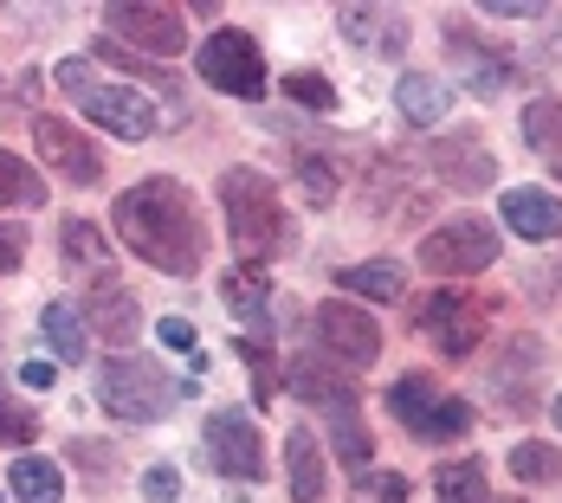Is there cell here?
Here are the masks:
<instances>
[{"label":"cell","instance_id":"obj_18","mask_svg":"<svg viewBox=\"0 0 562 503\" xmlns=\"http://www.w3.org/2000/svg\"><path fill=\"white\" fill-rule=\"evenodd\" d=\"M58 252H65V265L71 272H85V278L98 284V278H111V239L98 232L91 220H58Z\"/></svg>","mask_w":562,"mask_h":503},{"label":"cell","instance_id":"obj_37","mask_svg":"<svg viewBox=\"0 0 562 503\" xmlns=\"http://www.w3.org/2000/svg\"><path fill=\"white\" fill-rule=\"evenodd\" d=\"M156 342L175 348V355H194V323H188V317H162V323H156Z\"/></svg>","mask_w":562,"mask_h":503},{"label":"cell","instance_id":"obj_26","mask_svg":"<svg viewBox=\"0 0 562 503\" xmlns=\"http://www.w3.org/2000/svg\"><path fill=\"white\" fill-rule=\"evenodd\" d=\"M0 207H26V214L46 207V181L20 162L13 149H0Z\"/></svg>","mask_w":562,"mask_h":503},{"label":"cell","instance_id":"obj_34","mask_svg":"<svg viewBox=\"0 0 562 503\" xmlns=\"http://www.w3.org/2000/svg\"><path fill=\"white\" fill-rule=\"evenodd\" d=\"M356 503H407V478H394V471H375L369 484H356Z\"/></svg>","mask_w":562,"mask_h":503},{"label":"cell","instance_id":"obj_9","mask_svg":"<svg viewBox=\"0 0 562 503\" xmlns=\"http://www.w3.org/2000/svg\"><path fill=\"white\" fill-rule=\"evenodd\" d=\"M311 330H317V355H324V362H342V368H369V362L382 355V323H375L362 304H349V297H330V304H317Z\"/></svg>","mask_w":562,"mask_h":503},{"label":"cell","instance_id":"obj_39","mask_svg":"<svg viewBox=\"0 0 562 503\" xmlns=\"http://www.w3.org/2000/svg\"><path fill=\"white\" fill-rule=\"evenodd\" d=\"M98 53L111 58V65H130V71H149V65H136V58H123V53H116V46H98ZM156 84H162V91H169L175 116H188V104H181V91H175V78H156Z\"/></svg>","mask_w":562,"mask_h":503},{"label":"cell","instance_id":"obj_11","mask_svg":"<svg viewBox=\"0 0 562 503\" xmlns=\"http://www.w3.org/2000/svg\"><path fill=\"white\" fill-rule=\"evenodd\" d=\"M33 142H40V156H46V168L58 181H71V187H98L104 181V149L85 129H71L65 116H33Z\"/></svg>","mask_w":562,"mask_h":503},{"label":"cell","instance_id":"obj_10","mask_svg":"<svg viewBox=\"0 0 562 503\" xmlns=\"http://www.w3.org/2000/svg\"><path fill=\"white\" fill-rule=\"evenodd\" d=\"M414 323L440 342V355L465 362V355L485 342V304H479L472 290H434V297L414 304Z\"/></svg>","mask_w":562,"mask_h":503},{"label":"cell","instance_id":"obj_20","mask_svg":"<svg viewBox=\"0 0 562 503\" xmlns=\"http://www.w3.org/2000/svg\"><path fill=\"white\" fill-rule=\"evenodd\" d=\"M394 111L407 116V123H440V116L452 111V84H440V78H427V71H407L401 84H394Z\"/></svg>","mask_w":562,"mask_h":503},{"label":"cell","instance_id":"obj_12","mask_svg":"<svg viewBox=\"0 0 562 503\" xmlns=\"http://www.w3.org/2000/svg\"><path fill=\"white\" fill-rule=\"evenodd\" d=\"M104 26H111L116 39L143 46L149 58H175L181 46H188V26H181L175 7H136V0H116V7H104Z\"/></svg>","mask_w":562,"mask_h":503},{"label":"cell","instance_id":"obj_4","mask_svg":"<svg viewBox=\"0 0 562 503\" xmlns=\"http://www.w3.org/2000/svg\"><path fill=\"white\" fill-rule=\"evenodd\" d=\"M53 84L85 116H91V123H104V129H111V136H123V142H149V136L162 129V111H156L149 98H136L130 84L104 78L91 58H58V65H53Z\"/></svg>","mask_w":562,"mask_h":503},{"label":"cell","instance_id":"obj_32","mask_svg":"<svg viewBox=\"0 0 562 503\" xmlns=\"http://www.w3.org/2000/svg\"><path fill=\"white\" fill-rule=\"evenodd\" d=\"M291 168H297L311 207H330V201H337V174H330V162H317V156H291Z\"/></svg>","mask_w":562,"mask_h":503},{"label":"cell","instance_id":"obj_1","mask_svg":"<svg viewBox=\"0 0 562 503\" xmlns=\"http://www.w3.org/2000/svg\"><path fill=\"white\" fill-rule=\"evenodd\" d=\"M111 226L143 265H156V272H169V278H194L201 259H207L201 207H194V194H188L175 174H149V181L123 187Z\"/></svg>","mask_w":562,"mask_h":503},{"label":"cell","instance_id":"obj_15","mask_svg":"<svg viewBox=\"0 0 562 503\" xmlns=\"http://www.w3.org/2000/svg\"><path fill=\"white\" fill-rule=\"evenodd\" d=\"M342 39L356 53H382V58H401L407 53V33H401V13L394 7H342Z\"/></svg>","mask_w":562,"mask_h":503},{"label":"cell","instance_id":"obj_29","mask_svg":"<svg viewBox=\"0 0 562 503\" xmlns=\"http://www.w3.org/2000/svg\"><path fill=\"white\" fill-rule=\"evenodd\" d=\"M434 484H440V503H485V465H479V458H465V465H440Z\"/></svg>","mask_w":562,"mask_h":503},{"label":"cell","instance_id":"obj_25","mask_svg":"<svg viewBox=\"0 0 562 503\" xmlns=\"http://www.w3.org/2000/svg\"><path fill=\"white\" fill-rule=\"evenodd\" d=\"M337 290H356V297H369V304H394V297L407 290V278H401V265H389V259H369V265H342Z\"/></svg>","mask_w":562,"mask_h":503},{"label":"cell","instance_id":"obj_19","mask_svg":"<svg viewBox=\"0 0 562 503\" xmlns=\"http://www.w3.org/2000/svg\"><path fill=\"white\" fill-rule=\"evenodd\" d=\"M91 323L104 330V342H136V330H143V317H136V297L123 290L116 278H98L91 284Z\"/></svg>","mask_w":562,"mask_h":503},{"label":"cell","instance_id":"obj_28","mask_svg":"<svg viewBox=\"0 0 562 503\" xmlns=\"http://www.w3.org/2000/svg\"><path fill=\"white\" fill-rule=\"evenodd\" d=\"M233 348H239V362H246V375H252V400L266 407V400L279 393V362H272V342H266V335H239Z\"/></svg>","mask_w":562,"mask_h":503},{"label":"cell","instance_id":"obj_23","mask_svg":"<svg viewBox=\"0 0 562 503\" xmlns=\"http://www.w3.org/2000/svg\"><path fill=\"white\" fill-rule=\"evenodd\" d=\"M524 142L543 156V168L562 181V98H537L524 104Z\"/></svg>","mask_w":562,"mask_h":503},{"label":"cell","instance_id":"obj_42","mask_svg":"<svg viewBox=\"0 0 562 503\" xmlns=\"http://www.w3.org/2000/svg\"><path fill=\"white\" fill-rule=\"evenodd\" d=\"M0 503H7V498H0Z\"/></svg>","mask_w":562,"mask_h":503},{"label":"cell","instance_id":"obj_22","mask_svg":"<svg viewBox=\"0 0 562 503\" xmlns=\"http://www.w3.org/2000/svg\"><path fill=\"white\" fill-rule=\"evenodd\" d=\"M40 335L53 342V362H58V368H78V362L91 355V335H85V317H78L71 304H46V310H40Z\"/></svg>","mask_w":562,"mask_h":503},{"label":"cell","instance_id":"obj_2","mask_svg":"<svg viewBox=\"0 0 562 503\" xmlns=\"http://www.w3.org/2000/svg\"><path fill=\"white\" fill-rule=\"evenodd\" d=\"M291 393H297L304 407L324 413V426H330V451L356 471V484H362V465L375 458V433H369V420H362V393H356V381L337 375V368L311 348V355L291 362Z\"/></svg>","mask_w":562,"mask_h":503},{"label":"cell","instance_id":"obj_8","mask_svg":"<svg viewBox=\"0 0 562 503\" xmlns=\"http://www.w3.org/2000/svg\"><path fill=\"white\" fill-rule=\"evenodd\" d=\"M194 65H201V84H214L226 98H266V53H259V39L246 26L207 33V46H201Z\"/></svg>","mask_w":562,"mask_h":503},{"label":"cell","instance_id":"obj_5","mask_svg":"<svg viewBox=\"0 0 562 503\" xmlns=\"http://www.w3.org/2000/svg\"><path fill=\"white\" fill-rule=\"evenodd\" d=\"M181 393L188 388H175L149 355H111V362H98V407L116 413V420H130V426L169 420Z\"/></svg>","mask_w":562,"mask_h":503},{"label":"cell","instance_id":"obj_24","mask_svg":"<svg viewBox=\"0 0 562 503\" xmlns=\"http://www.w3.org/2000/svg\"><path fill=\"white\" fill-rule=\"evenodd\" d=\"M7 491H13L20 503H58L65 498V471H58L53 458H13Z\"/></svg>","mask_w":562,"mask_h":503},{"label":"cell","instance_id":"obj_6","mask_svg":"<svg viewBox=\"0 0 562 503\" xmlns=\"http://www.w3.org/2000/svg\"><path fill=\"white\" fill-rule=\"evenodd\" d=\"M492 265H498V226L479 214H459L420 239V272H434V278H472Z\"/></svg>","mask_w":562,"mask_h":503},{"label":"cell","instance_id":"obj_38","mask_svg":"<svg viewBox=\"0 0 562 503\" xmlns=\"http://www.w3.org/2000/svg\"><path fill=\"white\" fill-rule=\"evenodd\" d=\"M20 265H26V232L20 226H0V278L20 272Z\"/></svg>","mask_w":562,"mask_h":503},{"label":"cell","instance_id":"obj_16","mask_svg":"<svg viewBox=\"0 0 562 503\" xmlns=\"http://www.w3.org/2000/svg\"><path fill=\"white\" fill-rule=\"evenodd\" d=\"M505 226L517 239H562V201L543 187H505Z\"/></svg>","mask_w":562,"mask_h":503},{"label":"cell","instance_id":"obj_17","mask_svg":"<svg viewBox=\"0 0 562 503\" xmlns=\"http://www.w3.org/2000/svg\"><path fill=\"white\" fill-rule=\"evenodd\" d=\"M221 304L246 323V330L266 335V323H272V284H266V265H239V272H226L221 278Z\"/></svg>","mask_w":562,"mask_h":503},{"label":"cell","instance_id":"obj_33","mask_svg":"<svg viewBox=\"0 0 562 503\" xmlns=\"http://www.w3.org/2000/svg\"><path fill=\"white\" fill-rule=\"evenodd\" d=\"M40 439V413L20 400H0V446H33Z\"/></svg>","mask_w":562,"mask_h":503},{"label":"cell","instance_id":"obj_30","mask_svg":"<svg viewBox=\"0 0 562 503\" xmlns=\"http://www.w3.org/2000/svg\"><path fill=\"white\" fill-rule=\"evenodd\" d=\"M510 478H524V484H550V478H562V451L537 446V439L510 446Z\"/></svg>","mask_w":562,"mask_h":503},{"label":"cell","instance_id":"obj_36","mask_svg":"<svg viewBox=\"0 0 562 503\" xmlns=\"http://www.w3.org/2000/svg\"><path fill=\"white\" fill-rule=\"evenodd\" d=\"M71 458H78L85 471H98V478H111V471H116V451L98 446V439H71Z\"/></svg>","mask_w":562,"mask_h":503},{"label":"cell","instance_id":"obj_35","mask_svg":"<svg viewBox=\"0 0 562 503\" xmlns=\"http://www.w3.org/2000/svg\"><path fill=\"white\" fill-rule=\"evenodd\" d=\"M143 498L149 503H175L181 498V471H175V465H149V471H143Z\"/></svg>","mask_w":562,"mask_h":503},{"label":"cell","instance_id":"obj_3","mask_svg":"<svg viewBox=\"0 0 562 503\" xmlns=\"http://www.w3.org/2000/svg\"><path fill=\"white\" fill-rule=\"evenodd\" d=\"M221 214L233 245L246 252V265H266L291 245V214H284L279 187L259 168H226L221 174Z\"/></svg>","mask_w":562,"mask_h":503},{"label":"cell","instance_id":"obj_21","mask_svg":"<svg viewBox=\"0 0 562 503\" xmlns=\"http://www.w3.org/2000/svg\"><path fill=\"white\" fill-rule=\"evenodd\" d=\"M434 407H440V381H434L427 368H407V375L389 388V413L414 433V439H420V426H427V413H434Z\"/></svg>","mask_w":562,"mask_h":503},{"label":"cell","instance_id":"obj_40","mask_svg":"<svg viewBox=\"0 0 562 503\" xmlns=\"http://www.w3.org/2000/svg\"><path fill=\"white\" fill-rule=\"evenodd\" d=\"M20 381H26V388H53V381H58V362H26V368H20Z\"/></svg>","mask_w":562,"mask_h":503},{"label":"cell","instance_id":"obj_13","mask_svg":"<svg viewBox=\"0 0 562 503\" xmlns=\"http://www.w3.org/2000/svg\"><path fill=\"white\" fill-rule=\"evenodd\" d=\"M434 174L459 187V194H472V187H492L498 181V162H492V149L479 142V129H465V136H440L434 142Z\"/></svg>","mask_w":562,"mask_h":503},{"label":"cell","instance_id":"obj_7","mask_svg":"<svg viewBox=\"0 0 562 503\" xmlns=\"http://www.w3.org/2000/svg\"><path fill=\"white\" fill-rule=\"evenodd\" d=\"M201 465H214L233 484H252L266 478V446H259V420L239 413V407H214L207 426H201Z\"/></svg>","mask_w":562,"mask_h":503},{"label":"cell","instance_id":"obj_27","mask_svg":"<svg viewBox=\"0 0 562 503\" xmlns=\"http://www.w3.org/2000/svg\"><path fill=\"white\" fill-rule=\"evenodd\" d=\"M447 46H452V58H472V65H479V71H472V91H479V98H498V91H505V65H498V58H485L479 53V39H465V26H459V20H447Z\"/></svg>","mask_w":562,"mask_h":503},{"label":"cell","instance_id":"obj_14","mask_svg":"<svg viewBox=\"0 0 562 503\" xmlns=\"http://www.w3.org/2000/svg\"><path fill=\"white\" fill-rule=\"evenodd\" d=\"M284 484H291V503H324L330 498L324 439H317L311 426H291V439H284Z\"/></svg>","mask_w":562,"mask_h":503},{"label":"cell","instance_id":"obj_41","mask_svg":"<svg viewBox=\"0 0 562 503\" xmlns=\"http://www.w3.org/2000/svg\"><path fill=\"white\" fill-rule=\"evenodd\" d=\"M550 413H557V426H562V393H557V400H550Z\"/></svg>","mask_w":562,"mask_h":503},{"label":"cell","instance_id":"obj_31","mask_svg":"<svg viewBox=\"0 0 562 503\" xmlns=\"http://www.w3.org/2000/svg\"><path fill=\"white\" fill-rule=\"evenodd\" d=\"M284 98L304 104V111H337V84H330L324 71H311V65H297V71L284 78Z\"/></svg>","mask_w":562,"mask_h":503}]
</instances>
